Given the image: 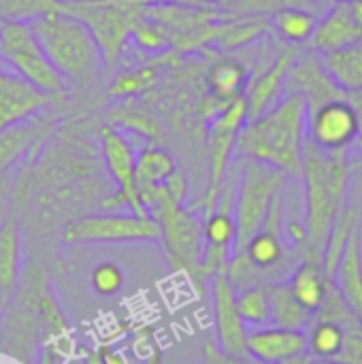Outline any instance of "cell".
I'll list each match as a JSON object with an SVG mask.
<instances>
[{
	"label": "cell",
	"mask_w": 362,
	"mask_h": 364,
	"mask_svg": "<svg viewBox=\"0 0 362 364\" xmlns=\"http://www.w3.org/2000/svg\"><path fill=\"white\" fill-rule=\"evenodd\" d=\"M139 49L147 51V53H164V51H173V43H171V32L154 21L151 17L143 15L141 21L134 26L132 36H130Z\"/></svg>",
	"instance_id": "e575fe53"
},
{
	"label": "cell",
	"mask_w": 362,
	"mask_h": 364,
	"mask_svg": "<svg viewBox=\"0 0 362 364\" xmlns=\"http://www.w3.org/2000/svg\"><path fill=\"white\" fill-rule=\"evenodd\" d=\"M92 288L100 296H115L124 288V271L115 262H100L90 275Z\"/></svg>",
	"instance_id": "d590c367"
},
{
	"label": "cell",
	"mask_w": 362,
	"mask_h": 364,
	"mask_svg": "<svg viewBox=\"0 0 362 364\" xmlns=\"http://www.w3.org/2000/svg\"><path fill=\"white\" fill-rule=\"evenodd\" d=\"M237 307L245 326L262 328V326L273 324L269 286H250V288L237 290Z\"/></svg>",
	"instance_id": "1f68e13d"
},
{
	"label": "cell",
	"mask_w": 362,
	"mask_h": 364,
	"mask_svg": "<svg viewBox=\"0 0 362 364\" xmlns=\"http://www.w3.org/2000/svg\"><path fill=\"white\" fill-rule=\"evenodd\" d=\"M100 154L105 171L115 186V190L100 200L102 211H122V207H128L132 213L149 215L139 198L134 183L137 149L117 126L109 124L100 128Z\"/></svg>",
	"instance_id": "30bf717a"
},
{
	"label": "cell",
	"mask_w": 362,
	"mask_h": 364,
	"mask_svg": "<svg viewBox=\"0 0 362 364\" xmlns=\"http://www.w3.org/2000/svg\"><path fill=\"white\" fill-rule=\"evenodd\" d=\"M21 232L15 222L0 224V299L9 296L19 279Z\"/></svg>",
	"instance_id": "484cf974"
},
{
	"label": "cell",
	"mask_w": 362,
	"mask_h": 364,
	"mask_svg": "<svg viewBox=\"0 0 362 364\" xmlns=\"http://www.w3.org/2000/svg\"><path fill=\"white\" fill-rule=\"evenodd\" d=\"M307 335V352L314 360L335 363L346 348V331L337 320L331 318H314Z\"/></svg>",
	"instance_id": "d4e9b609"
},
{
	"label": "cell",
	"mask_w": 362,
	"mask_h": 364,
	"mask_svg": "<svg viewBox=\"0 0 362 364\" xmlns=\"http://www.w3.org/2000/svg\"><path fill=\"white\" fill-rule=\"evenodd\" d=\"M247 81H250L247 66L233 55H222L207 70V90H209L207 96L222 102L241 98L245 94Z\"/></svg>",
	"instance_id": "7402d4cb"
},
{
	"label": "cell",
	"mask_w": 362,
	"mask_h": 364,
	"mask_svg": "<svg viewBox=\"0 0 362 364\" xmlns=\"http://www.w3.org/2000/svg\"><path fill=\"white\" fill-rule=\"evenodd\" d=\"M38 136H45V124L36 122V115L0 132V188L6 173L34 147Z\"/></svg>",
	"instance_id": "603a6c76"
},
{
	"label": "cell",
	"mask_w": 362,
	"mask_h": 364,
	"mask_svg": "<svg viewBox=\"0 0 362 364\" xmlns=\"http://www.w3.org/2000/svg\"><path fill=\"white\" fill-rule=\"evenodd\" d=\"M356 226H358V209L356 207H346L341 211V215L337 218L326 245H324V254H322V269L326 273V277L333 282L339 262L346 254V247L350 243V239L356 235Z\"/></svg>",
	"instance_id": "83f0119b"
},
{
	"label": "cell",
	"mask_w": 362,
	"mask_h": 364,
	"mask_svg": "<svg viewBox=\"0 0 362 364\" xmlns=\"http://www.w3.org/2000/svg\"><path fill=\"white\" fill-rule=\"evenodd\" d=\"M0 64L51 98L66 94L68 81L47 58L32 23L0 21Z\"/></svg>",
	"instance_id": "8992f818"
},
{
	"label": "cell",
	"mask_w": 362,
	"mask_h": 364,
	"mask_svg": "<svg viewBox=\"0 0 362 364\" xmlns=\"http://www.w3.org/2000/svg\"><path fill=\"white\" fill-rule=\"evenodd\" d=\"M271 309H273V324L282 328H294V331H307L314 322L316 314L307 311L290 292L286 282L271 284Z\"/></svg>",
	"instance_id": "4316f807"
},
{
	"label": "cell",
	"mask_w": 362,
	"mask_h": 364,
	"mask_svg": "<svg viewBox=\"0 0 362 364\" xmlns=\"http://www.w3.org/2000/svg\"><path fill=\"white\" fill-rule=\"evenodd\" d=\"M307 141V105L297 94H286L271 109L247 119L239 132L235 154L282 171L301 175L303 147Z\"/></svg>",
	"instance_id": "7a4b0ae2"
},
{
	"label": "cell",
	"mask_w": 362,
	"mask_h": 364,
	"mask_svg": "<svg viewBox=\"0 0 362 364\" xmlns=\"http://www.w3.org/2000/svg\"><path fill=\"white\" fill-rule=\"evenodd\" d=\"M326 70L346 92L362 90V38L356 43L322 55Z\"/></svg>",
	"instance_id": "f1b7e54d"
},
{
	"label": "cell",
	"mask_w": 362,
	"mask_h": 364,
	"mask_svg": "<svg viewBox=\"0 0 362 364\" xmlns=\"http://www.w3.org/2000/svg\"><path fill=\"white\" fill-rule=\"evenodd\" d=\"M318 4H326V0H316Z\"/></svg>",
	"instance_id": "7bdbcfd3"
},
{
	"label": "cell",
	"mask_w": 362,
	"mask_h": 364,
	"mask_svg": "<svg viewBox=\"0 0 362 364\" xmlns=\"http://www.w3.org/2000/svg\"><path fill=\"white\" fill-rule=\"evenodd\" d=\"M147 211L160 224V243L164 247L171 267L179 273H186L196 286L198 294H203L201 288V264L205 254L203 218L194 209L175 203L162 190V186L156 192Z\"/></svg>",
	"instance_id": "277c9868"
},
{
	"label": "cell",
	"mask_w": 362,
	"mask_h": 364,
	"mask_svg": "<svg viewBox=\"0 0 362 364\" xmlns=\"http://www.w3.org/2000/svg\"><path fill=\"white\" fill-rule=\"evenodd\" d=\"M66 11V0H0V21L32 23L43 15Z\"/></svg>",
	"instance_id": "836d02e7"
},
{
	"label": "cell",
	"mask_w": 362,
	"mask_h": 364,
	"mask_svg": "<svg viewBox=\"0 0 362 364\" xmlns=\"http://www.w3.org/2000/svg\"><path fill=\"white\" fill-rule=\"evenodd\" d=\"M320 15L305 6H284L271 13L269 28L286 43V45H305L312 41V34L318 26Z\"/></svg>",
	"instance_id": "cb8c5ba5"
},
{
	"label": "cell",
	"mask_w": 362,
	"mask_h": 364,
	"mask_svg": "<svg viewBox=\"0 0 362 364\" xmlns=\"http://www.w3.org/2000/svg\"><path fill=\"white\" fill-rule=\"evenodd\" d=\"M247 115V102L245 98H235L226 102L207 124H209V136H207V151H209V175H207V190L201 200L203 215L211 213L218 205L220 192L224 188V181L230 171V162L235 158L237 139Z\"/></svg>",
	"instance_id": "ba28073f"
},
{
	"label": "cell",
	"mask_w": 362,
	"mask_h": 364,
	"mask_svg": "<svg viewBox=\"0 0 362 364\" xmlns=\"http://www.w3.org/2000/svg\"><path fill=\"white\" fill-rule=\"evenodd\" d=\"M362 38V0H339L318 19L309 47L320 55L339 51Z\"/></svg>",
	"instance_id": "9a60e30c"
},
{
	"label": "cell",
	"mask_w": 362,
	"mask_h": 364,
	"mask_svg": "<svg viewBox=\"0 0 362 364\" xmlns=\"http://www.w3.org/2000/svg\"><path fill=\"white\" fill-rule=\"evenodd\" d=\"M301 177L305 186V232L307 241L299 247L301 258L322 262L326 239L348 207L350 190V156L348 151H324L305 141Z\"/></svg>",
	"instance_id": "6da1fadb"
},
{
	"label": "cell",
	"mask_w": 362,
	"mask_h": 364,
	"mask_svg": "<svg viewBox=\"0 0 362 364\" xmlns=\"http://www.w3.org/2000/svg\"><path fill=\"white\" fill-rule=\"evenodd\" d=\"M177 171V160L175 156L158 145H147L137 154V166H134V183L139 198L145 207L149 209L156 192L160 186ZM149 213V211H147Z\"/></svg>",
	"instance_id": "d6986e66"
},
{
	"label": "cell",
	"mask_w": 362,
	"mask_h": 364,
	"mask_svg": "<svg viewBox=\"0 0 362 364\" xmlns=\"http://www.w3.org/2000/svg\"><path fill=\"white\" fill-rule=\"evenodd\" d=\"M203 364H262V363H258V360H254V358H250V356H243V358H239V356H228V354H224V352L215 346V341H207V343L203 346Z\"/></svg>",
	"instance_id": "8d00e7d4"
},
{
	"label": "cell",
	"mask_w": 362,
	"mask_h": 364,
	"mask_svg": "<svg viewBox=\"0 0 362 364\" xmlns=\"http://www.w3.org/2000/svg\"><path fill=\"white\" fill-rule=\"evenodd\" d=\"M288 288L292 296L312 314H318L329 296L333 282L326 277L322 262L312 258H301V262L292 269L288 277Z\"/></svg>",
	"instance_id": "ffe728a7"
},
{
	"label": "cell",
	"mask_w": 362,
	"mask_h": 364,
	"mask_svg": "<svg viewBox=\"0 0 362 364\" xmlns=\"http://www.w3.org/2000/svg\"><path fill=\"white\" fill-rule=\"evenodd\" d=\"M64 13L83 21L98 45L102 66L113 68L145 15V6L137 0H66Z\"/></svg>",
	"instance_id": "5b68a950"
},
{
	"label": "cell",
	"mask_w": 362,
	"mask_h": 364,
	"mask_svg": "<svg viewBox=\"0 0 362 364\" xmlns=\"http://www.w3.org/2000/svg\"><path fill=\"white\" fill-rule=\"evenodd\" d=\"M348 100L352 102L354 111H356V117H358V143L362 147V90H356V92H348Z\"/></svg>",
	"instance_id": "f35d334b"
},
{
	"label": "cell",
	"mask_w": 362,
	"mask_h": 364,
	"mask_svg": "<svg viewBox=\"0 0 362 364\" xmlns=\"http://www.w3.org/2000/svg\"><path fill=\"white\" fill-rule=\"evenodd\" d=\"M32 30L41 41L47 58L66 81L87 83L98 75L102 58L94 36L83 26V21L60 11L32 21Z\"/></svg>",
	"instance_id": "3957f363"
},
{
	"label": "cell",
	"mask_w": 362,
	"mask_h": 364,
	"mask_svg": "<svg viewBox=\"0 0 362 364\" xmlns=\"http://www.w3.org/2000/svg\"><path fill=\"white\" fill-rule=\"evenodd\" d=\"M85 364H100V358H98V352H96V354H92V356H90V360H87V363Z\"/></svg>",
	"instance_id": "ab89813d"
},
{
	"label": "cell",
	"mask_w": 362,
	"mask_h": 364,
	"mask_svg": "<svg viewBox=\"0 0 362 364\" xmlns=\"http://www.w3.org/2000/svg\"><path fill=\"white\" fill-rule=\"evenodd\" d=\"M143 6L149 4H177V6H194V9H215V0H137Z\"/></svg>",
	"instance_id": "74e56055"
},
{
	"label": "cell",
	"mask_w": 362,
	"mask_h": 364,
	"mask_svg": "<svg viewBox=\"0 0 362 364\" xmlns=\"http://www.w3.org/2000/svg\"><path fill=\"white\" fill-rule=\"evenodd\" d=\"M160 75V64H143L128 70H119L117 77L111 81V96L115 98H132L137 94H143L145 90L154 87Z\"/></svg>",
	"instance_id": "d6a6232c"
},
{
	"label": "cell",
	"mask_w": 362,
	"mask_h": 364,
	"mask_svg": "<svg viewBox=\"0 0 362 364\" xmlns=\"http://www.w3.org/2000/svg\"><path fill=\"white\" fill-rule=\"evenodd\" d=\"M312 364H339V363H329V360H314Z\"/></svg>",
	"instance_id": "60d3db41"
},
{
	"label": "cell",
	"mask_w": 362,
	"mask_h": 364,
	"mask_svg": "<svg viewBox=\"0 0 362 364\" xmlns=\"http://www.w3.org/2000/svg\"><path fill=\"white\" fill-rule=\"evenodd\" d=\"M333 279L344 305L362 322V241L358 232L350 239Z\"/></svg>",
	"instance_id": "44dd1931"
},
{
	"label": "cell",
	"mask_w": 362,
	"mask_h": 364,
	"mask_svg": "<svg viewBox=\"0 0 362 364\" xmlns=\"http://www.w3.org/2000/svg\"><path fill=\"white\" fill-rule=\"evenodd\" d=\"M213 294V320H215V346L228 356H247V326L237 307V288L228 277V271H220L211 277Z\"/></svg>",
	"instance_id": "5bb4252c"
},
{
	"label": "cell",
	"mask_w": 362,
	"mask_h": 364,
	"mask_svg": "<svg viewBox=\"0 0 362 364\" xmlns=\"http://www.w3.org/2000/svg\"><path fill=\"white\" fill-rule=\"evenodd\" d=\"M100 364H160L162 352L149 331L137 335L128 348H100Z\"/></svg>",
	"instance_id": "f546056e"
},
{
	"label": "cell",
	"mask_w": 362,
	"mask_h": 364,
	"mask_svg": "<svg viewBox=\"0 0 362 364\" xmlns=\"http://www.w3.org/2000/svg\"><path fill=\"white\" fill-rule=\"evenodd\" d=\"M286 177L282 171L245 160V166L241 171V179L237 183L235 194V224H237V237H235V254H241L250 239L265 226L273 203L280 194H284ZM233 254V256H235Z\"/></svg>",
	"instance_id": "52a82bcc"
},
{
	"label": "cell",
	"mask_w": 362,
	"mask_h": 364,
	"mask_svg": "<svg viewBox=\"0 0 362 364\" xmlns=\"http://www.w3.org/2000/svg\"><path fill=\"white\" fill-rule=\"evenodd\" d=\"M316 0H215L222 17H267L284 6H305L316 11Z\"/></svg>",
	"instance_id": "4dcf8cb0"
},
{
	"label": "cell",
	"mask_w": 362,
	"mask_h": 364,
	"mask_svg": "<svg viewBox=\"0 0 362 364\" xmlns=\"http://www.w3.org/2000/svg\"><path fill=\"white\" fill-rule=\"evenodd\" d=\"M66 243H151L160 241V224L151 215L100 211L73 218L64 224Z\"/></svg>",
	"instance_id": "9c48e42d"
},
{
	"label": "cell",
	"mask_w": 362,
	"mask_h": 364,
	"mask_svg": "<svg viewBox=\"0 0 362 364\" xmlns=\"http://www.w3.org/2000/svg\"><path fill=\"white\" fill-rule=\"evenodd\" d=\"M282 224H284V194L277 196L265 226L250 239V243L241 252L247 258V262L258 271L260 286L280 284L286 279V275L292 273V264L282 239Z\"/></svg>",
	"instance_id": "8fae6325"
},
{
	"label": "cell",
	"mask_w": 362,
	"mask_h": 364,
	"mask_svg": "<svg viewBox=\"0 0 362 364\" xmlns=\"http://www.w3.org/2000/svg\"><path fill=\"white\" fill-rule=\"evenodd\" d=\"M307 352L305 331L262 326L247 333V356L262 364H288Z\"/></svg>",
	"instance_id": "ac0fdd59"
},
{
	"label": "cell",
	"mask_w": 362,
	"mask_h": 364,
	"mask_svg": "<svg viewBox=\"0 0 362 364\" xmlns=\"http://www.w3.org/2000/svg\"><path fill=\"white\" fill-rule=\"evenodd\" d=\"M333 2H339V0H326V4H333Z\"/></svg>",
	"instance_id": "b9f144b4"
},
{
	"label": "cell",
	"mask_w": 362,
	"mask_h": 364,
	"mask_svg": "<svg viewBox=\"0 0 362 364\" xmlns=\"http://www.w3.org/2000/svg\"><path fill=\"white\" fill-rule=\"evenodd\" d=\"M299 53H301V49L297 45L284 43V47L273 55V60L269 64H265L262 70L254 79L247 81L243 98L247 102L250 119L258 117L260 113H265L267 109H271L275 102H280L284 98L288 73Z\"/></svg>",
	"instance_id": "2e32d148"
},
{
	"label": "cell",
	"mask_w": 362,
	"mask_h": 364,
	"mask_svg": "<svg viewBox=\"0 0 362 364\" xmlns=\"http://www.w3.org/2000/svg\"><path fill=\"white\" fill-rule=\"evenodd\" d=\"M51 100V96L36 90L21 77L0 68V132L41 115Z\"/></svg>",
	"instance_id": "e0dca14e"
},
{
	"label": "cell",
	"mask_w": 362,
	"mask_h": 364,
	"mask_svg": "<svg viewBox=\"0 0 362 364\" xmlns=\"http://www.w3.org/2000/svg\"><path fill=\"white\" fill-rule=\"evenodd\" d=\"M286 94H297L305 100L307 113L316 111L318 107L348 98V92L335 81V77L326 70L324 60L318 51H301L288 73L286 79Z\"/></svg>",
	"instance_id": "7c38bea8"
},
{
	"label": "cell",
	"mask_w": 362,
	"mask_h": 364,
	"mask_svg": "<svg viewBox=\"0 0 362 364\" xmlns=\"http://www.w3.org/2000/svg\"><path fill=\"white\" fill-rule=\"evenodd\" d=\"M358 139V117L348 98L307 113V141L324 151H348Z\"/></svg>",
	"instance_id": "4fadbf2b"
}]
</instances>
